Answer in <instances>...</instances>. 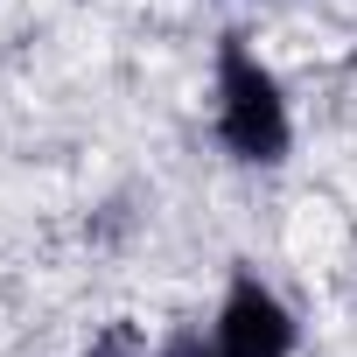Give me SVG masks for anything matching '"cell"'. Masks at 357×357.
<instances>
[{
  "instance_id": "1",
  "label": "cell",
  "mask_w": 357,
  "mask_h": 357,
  "mask_svg": "<svg viewBox=\"0 0 357 357\" xmlns=\"http://www.w3.org/2000/svg\"><path fill=\"white\" fill-rule=\"evenodd\" d=\"M211 126H218V147L238 168H280L294 154L287 84L273 77V63L238 29H225L218 36V56H211Z\"/></svg>"
},
{
  "instance_id": "2",
  "label": "cell",
  "mask_w": 357,
  "mask_h": 357,
  "mask_svg": "<svg viewBox=\"0 0 357 357\" xmlns=\"http://www.w3.org/2000/svg\"><path fill=\"white\" fill-rule=\"evenodd\" d=\"M211 343H218V357H294V350H301V322H294L287 294L245 266V273H231L225 294H218Z\"/></svg>"
},
{
  "instance_id": "3",
  "label": "cell",
  "mask_w": 357,
  "mask_h": 357,
  "mask_svg": "<svg viewBox=\"0 0 357 357\" xmlns=\"http://www.w3.org/2000/svg\"><path fill=\"white\" fill-rule=\"evenodd\" d=\"M77 357H161V343H147V329L119 315V322H105V329H91V343H84Z\"/></svg>"
},
{
  "instance_id": "4",
  "label": "cell",
  "mask_w": 357,
  "mask_h": 357,
  "mask_svg": "<svg viewBox=\"0 0 357 357\" xmlns=\"http://www.w3.org/2000/svg\"><path fill=\"white\" fill-rule=\"evenodd\" d=\"M161 357H218V343H211V329H175L161 343Z\"/></svg>"
}]
</instances>
